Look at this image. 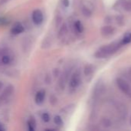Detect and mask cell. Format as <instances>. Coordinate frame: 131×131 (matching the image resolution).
Returning a JSON list of instances; mask_svg holds the SVG:
<instances>
[{
	"label": "cell",
	"instance_id": "obj_6",
	"mask_svg": "<svg viewBox=\"0 0 131 131\" xmlns=\"http://www.w3.org/2000/svg\"><path fill=\"white\" fill-rule=\"evenodd\" d=\"M45 97H46V92L43 90H40L39 91L35 97V101L37 104H41L44 100H45Z\"/></svg>",
	"mask_w": 131,
	"mask_h": 131
},
{
	"label": "cell",
	"instance_id": "obj_12",
	"mask_svg": "<svg viewBox=\"0 0 131 131\" xmlns=\"http://www.w3.org/2000/svg\"><path fill=\"white\" fill-rule=\"evenodd\" d=\"M124 8L127 11L130 12L131 11V0H127L124 3Z\"/></svg>",
	"mask_w": 131,
	"mask_h": 131
},
{
	"label": "cell",
	"instance_id": "obj_8",
	"mask_svg": "<svg viewBox=\"0 0 131 131\" xmlns=\"http://www.w3.org/2000/svg\"><path fill=\"white\" fill-rule=\"evenodd\" d=\"M115 31V29L112 26H105L102 29V33L105 36H110L113 35Z\"/></svg>",
	"mask_w": 131,
	"mask_h": 131
},
{
	"label": "cell",
	"instance_id": "obj_21",
	"mask_svg": "<svg viewBox=\"0 0 131 131\" xmlns=\"http://www.w3.org/2000/svg\"><path fill=\"white\" fill-rule=\"evenodd\" d=\"M1 87H2V84L0 83V88H1Z\"/></svg>",
	"mask_w": 131,
	"mask_h": 131
},
{
	"label": "cell",
	"instance_id": "obj_20",
	"mask_svg": "<svg viewBox=\"0 0 131 131\" xmlns=\"http://www.w3.org/2000/svg\"><path fill=\"white\" fill-rule=\"evenodd\" d=\"M129 74H130V77H131V69L130 70V73H129Z\"/></svg>",
	"mask_w": 131,
	"mask_h": 131
},
{
	"label": "cell",
	"instance_id": "obj_5",
	"mask_svg": "<svg viewBox=\"0 0 131 131\" xmlns=\"http://www.w3.org/2000/svg\"><path fill=\"white\" fill-rule=\"evenodd\" d=\"M32 21L34 22V24H36L37 25L42 24L43 21V19H44L42 12L39 9H36V10L33 11L32 15Z\"/></svg>",
	"mask_w": 131,
	"mask_h": 131
},
{
	"label": "cell",
	"instance_id": "obj_9",
	"mask_svg": "<svg viewBox=\"0 0 131 131\" xmlns=\"http://www.w3.org/2000/svg\"><path fill=\"white\" fill-rule=\"evenodd\" d=\"M74 29L77 33H82L83 31V24L80 21H76L74 23Z\"/></svg>",
	"mask_w": 131,
	"mask_h": 131
},
{
	"label": "cell",
	"instance_id": "obj_19",
	"mask_svg": "<svg viewBox=\"0 0 131 131\" xmlns=\"http://www.w3.org/2000/svg\"><path fill=\"white\" fill-rule=\"evenodd\" d=\"M130 124H131V115H130Z\"/></svg>",
	"mask_w": 131,
	"mask_h": 131
},
{
	"label": "cell",
	"instance_id": "obj_16",
	"mask_svg": "<svg viewBox=\"0 0 131 131\" xmlns=\"http://www.w3.org/2000/svg\"><path fill=\"white\" fill-rule=\"evenodd\" d=\"M63 4L64 5L65 7H67L69 5V1L68 0H63Z\"/></svg>",
	"mask_w": 131,
	"mask_h": 131
},
{
	"label": "cell",
	"instance_id": "obj_10",
	"mask_svg": "<svg viewBox=\"0 0 131 131\" xmlns=\"http://www.w3.org/2000/svg\"><path fill=\"white\" fill-rule=\"evenodd\" d=\"M122 42H123V44H124V45H127V44H129V43H130L131 42V33H127L124 36V38H123V39H122Z\"/></svg>",
	"mask_w": 131,
	"mask_h": 131
},
{
	"label": "cell",
	"instance_id": "obj_2",
	"mask_svg": "<svg viewBox=\"0 0 131 131\" xmlns=\"http://www.w3.org/2000/svg\"><path fill=\"white\" fill-rule=\"evenodd\" d=\"M15 60V54L8 48H0V66L11 64Z\"/></svg>",
	"mask_w": 131,
	"mask_h": 131
},
{
	"label": "cell",
	"instance_id": "obj_7",
	"mask_svg": "<svg viewBox=\"0 0 131 131\" xmlns=\"http://www.w3.org/2000/svg\"><path fill=\"white\" fill-rule=\"evenodd\" d=\"M24 31V27L22 24L20 23H16L14 25V26L12 27L11 31L13 35H19L21 34L22 31Z\"/></svg>",
	"mask_w": 131,
	"mask_h": 131
},
{
	"label": "cell",
	"instance_id": "obj_11",
	"mask_svg": "<svg viewBox=\"0 0 131 131\" xmlns=\"http://www.w3.org/2000/svg\"><path fill=\"white\" fill-rule=\"evenodd\" d=\"M28 129L29 130H34L36 129V121L33 118H31L28 121Z\"/></svg>",
	"mask_w": 131,
	"mask_h": 131
},
{
	"label": "cell",
	"instance_id": "obj_17",
	"mask_svg": "<svg viewBox=\"0 0 131 131\" xmlns=\"http://www.w3.org/2000/svg\"><path fill=\"white\" fill-rule=\"evenodd\" d=\"M5 130V127L0 123V131H3V130Z\"/></svg>",
	"mask_w": 131,
	"mask_h": 131
},
{
	"label": "cell",
	"instance_id": "obj_14",
	"mask_svg": "<svg viewBox=\"0 0 131 131\" xmlns=\"http://www.w3.org/2000/svg\"><path fill=\"white\" fill-rule=\"evenodd\" d=\"M42 119L44 122L47 123L50 121V116L48 113H43L42 115Z\"/></svg>",
	"mask_w": 131,
	"mask_h": 131
},
{
	"label": "cell",
	"instance_id": "obj_4",
	"mask_svg": "<svg viewBox=\"0 0 131 131\" xmlns=\"http://www.w3.org/2000/svg\"><path fill=\"white\" fill-rule=\"evenodd\" d=\"M80 83H81V74L79 71H76L72 74L69 81V86L71 89H76L80 86Z\"/></svg>",
	"mask_w": 131,
	"mask_h": 131
},
{
	"label": "cell",
	"instance_id": "obj_15",
	"mask_svg": "<svg viewBox=\"0 0 131 131\" xmlns=\"http://www.w3.org/2000/svg\"><path fill=\"white\" fill-rule=\"evenodd\" d=\"M54 122H55V124H56V125L61 126L62 124H63V120H62V118H61L59 116H56V117H55V118H54Z\"/></svg>",
	"mask_w": 131,
	"mask_h": 131
},
{
	"label": "cell",
	"instance_id": "obj_18",
	"mask_svg": "<svg viewBox=\"0 0 131 131\" xmlns=\"http://www.w3.org/2000/svg\"><path fill=\"white\" fill-rule=\"evenodd\" d=\"M7 1H8V0H1V2H0V4H4V3H5Z\"/></svg>",
	"mask_w": 131,
	"mask_h": 131
},
{
	"label": "cell",
	"instance_id": "obj_1",
	"mask_svg": "<svg viewBox=\"0 0 131 131\" xmlns=\"http://www.w3.org/2000/svg\"><path fill=\"white\" fill-rule=\"evenodd\" d=\"M122 46H124V44L121 41L120 42H113L110 43L109 45H104L103 47H101L100 48H99L95 56L98 58H107L112 54H113L114 53H116Z\"/></svg>",
	"mask_w": 131,
	"mask_h": 131
},
{
	"label": "cell",
	"instance_id": "obj_3",
	"mask_svg": "<svg viewBox=\"0 0 131 131\" xmlns=\"http://www.w3.org/2000/svg\"><path fill=\"white\" fill-rule=\"evenodd\" d=\"M116 84H117V87L119 88V89L124 94H125L127 96L131 97V87L126 80H124L121 78H118L116 80Z\"/></svg>",
	"mask_w": 131,
	"mask_h": 131
},
{
	"label": "cell",
	"instance_id": "obj_13",
	"mask_svg": "<svg viewBox=\"0 0 131 131\" xmlns=\"http://www.w3.org/2000/svg\"><path fill=\"white\" fill-rule=\"evenodd\" d=\"M82 12H83V15L85 16H90L91 14H92V12L88 8H86L85 6L82 8Z\"/></svg>",
	"mask_w": 131,
	"mask_h": 131
}]
</instances>
